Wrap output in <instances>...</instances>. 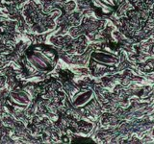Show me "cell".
I'll use <instances>...</instances> for the list:
<instances>
[{
	"instance_id": "3",
	"label": "cell",
	"mask_w": 154,
	"mask_h": 144,
	"mask_svg": "<svg viewBox=\"0 0 154 144\" xmlns=\"http://www.w3.org/2000/svg\"><path fill=\"white\" fill-rule=\"evenodd\" d=\"M91 98H93V91L84 90L75 95V97L73 98V105L75 107H82L88 103Z\"/></svg>"
},
{
	"instance_id": "1",
	"label": "cell",
	"mask_w": 154,
	"mask_h": 144,
	"mask_svg": "<svg viewBox=\"0 0 154 144\" xmlns=\"http://www.w3.org/2000/svg\"><path fill=\"white\" fill-rule=\"evenodd\" d=\"M91 58L98 64L105 65H114L118 62V59L115 56L104 52H94L91 54Z\"/></svg>"
},
{
	"instance_id": "5",
	"label": "cell",
	"mask_w": 154,
	"mask_h": 144,
	"mask_svg": "<svg viewBox=\"0 0 154 144\" xmlns=\"http://www.w3.org/2000/svg\"><path fill=\"white\" fill-rule=\"evenodd\" d=\"M34 54H35L38 58H40L43 62H45V64L48 65V67H50L52 65V60L46 55V53L42 52V51H35Z\"/></svg>"
},
{
	"instance_id": "2",
	"label": "cell",
	"mask_w": 154,
	"mask_h": 144,
	"mask_svg": "<svg viewBox=\"0 0 154 144\" xmlns=\"http://www.w3.org/2000/svg\"><path fill=\"white\" fill-rule=\"evenodd\" d=\"M11 100L16 104L26 106L31 101V97L25 91L20 90V91H14V92L11 93Z\"/></svg>"
},
{
	"instance_id": "4",
	"label": "cell",
	"mask_w": 154,
	"mask_h": 144,
	"mask_svg": "<svg viewBox=\"0 0 154 144\" xmlns=\"http://www.w3.org/2000/svg\"><path fill=\"white\" fill-rule=\"evenodd\" d=\"M28 60H29V62H30V64L35 67L36 69H38V70H41V71H42V70H46V69H48L49 67H48V65L45 64V62H43L40 58H38L35 54H33V55H31V56H29V58H28Z\"/></svg>"
}]
</instances>
